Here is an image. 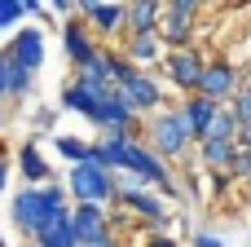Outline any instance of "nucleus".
<instances>
[{"label": "nucleus", "mask_w": 251, "mask_h": 247, "mask_svg": "<svg viewBox=\"0 0 251 247\" xmlns=\"http://www.w3.org/2000/svg\"><path fill=\"white\" fill-rule=\"evenodd\" d=\"M84 247H119V234H101V239H93V243H84Z\"/></svg>", "instance_id": "c85d7f7f"}, {"label": "nucleus", "mask_w": 251, "mask_h": 247, "mask_svg": "<svg viewBox=\"0 0 251 247\" xmlns=\"http://www.w3.org/2000/svg\"><path fill=\"white\" fill-rule=\"evenodd\" d=\"M62 106H66V110H75V115H84V119H93V115H97V97H88L79 84H62Z\"/></svg>", "instance_id": "4be33fe9"}, {"label": "nucleus", "mask_w": 251, "mask_h": 247, "mask_svg": "<svg viewBox=\"0 0 251 247\" xmlns=\"http://www.w3.org/2000/svg\"><path fill=\"white\" fill-rule=\"evenodd\" d=\"M115 190H119V172H110L97 159H84V164L66 168V194H71V203H110Z\"/></svg>", "instance_id": "7ed1b4c3"}, {"label": "nucleus", "mask_w": 251, "mask_h": 247, "mask_svg": "<svg viewBox=\"0 0 251 247\" xmlns=\"http://www.w3.org/2000/svg\"><path fill=\"white\" fill-rule=\"evenodd\" d=\"M128 57H132L137 66L154 62V57H159V31H146V35H128Z\"/></svg>", "instance_id": "412c9836"}, {"label": "nucleus", "mask_w": 251, "mask_h": 247, "mask_svg": "<svg viewBox=\"0 0 251 247\" xmlns=\"http://www.w3.org/2000/svg\"><path fill=\"white\" fill-rule=\"evenodd\" d=\"M0 66H4L9 97H26V93H31V80H35V71H26L22 62H13V53H9V49H0Z\"/></svg>", "instance_id": "f3484780"}, {"label": "nucleus", "mask_w": 251, "mask_h": 247, "mask_svg": "<svg viewBox=\"0 0 251 247\" xmlns=\"http://www.w3.org/2000/svg\"><path fill=\"white\" fill-rule=\"evenodd\" d=\"M146 146H150L159 159L176 164V159L190 155V146H199V137H194V128H190V119H185L181 106H168V110L159 106V110H150V119H146Z\"/></svg>", "instance_id": "f03ea898"}, {"label": "nucleus", "mask_w": 251, "mask_h": 247, "mask_svg": "<svg viewBox=\"0 0 251 247\" xmlns=\"http://www.w3.org/2000/svg\"><path fill=\"white\" fill-rule=\"evenodd\" d=\"M203 53H194V49H168L163 53V75L190 97V93H199V80H203Z\"/></svg>", "instance_id": "0eeeda50"}, {"label": "nucleus", "mask_w": 251, "mask_h": 247, "mask_svg": "<svg viewBox=\"0 0 251 247\" xmlns=\"http://www.w3.org/2000/svg\"><path fill=\"white\" fill-rule=\"evenodd\" d=\"M141 4H163V0H141Z\"/></svg>", "instance_id": "c9c22d12"}, {"label": "nucleus", "mask_w": 251, "mask_h": 247, "mask_svg": "<svg viewBox=\"0 0 251 247\" xmlns=\"http://www.w3.org/2000/svg\"><path fill=\"white\" fill-rule=\"evenodd\" d=\"M71 208V194H66V186H57V181H44V186H22L18 194H13V203H9V217H13V230H22L26 239H35L57 212H66Z\"/></svg>", "instance_id": "f257e3e1"}, {"label": "nucleus", "mask_w": 251, "mask_h": 247, "mask_svg": "<svg viewBox=\"0 0 251 247\" xmlns=\"http://www.w3.org/2000/svg\"><path fill=\"white\" fill-rule=\"evenodd\" d=\"M4 186H9V159H4V150H0V194H4Z\"/></svg>", "instance_id": "2f4dec72"}, {"label": "nucleus", "mask_w": 251, "mask_h": 247, "mask_svg": "<svg viewBox=\"0 0 251 247\" xmlns=\"http://www.w3.org/2000/svg\"><path fill=\"white\" fill-rule=\"evenodd\" d=\"M18 172L26 177V186H44V181H53V172H49V164H44V155H40L35 141H22V146H18Z\"/></svg>", "instance_id": "2eb2a0df"}, {"label": "nucleus", "mask_w": 251, "mask_h": 247, "mask_svg": "<svg viewBox=\"0 0 251 247\" xmlns=\"http://www.w3.org/2000/svg\"><path fill=\"white\" fill-rule=\"evenodd\" d=\"M229 110L238 115V128H243V124H251V84H243V88L229 97Z\"/></svg>", "instance_id": "b1692460"}, {"label": "nucleus", "mask_w": 251, "mask_h": 247, "mask_svg": "<svg viewBox=\"0 0 251 247\" xmlns=\"http://www.w3.org/2000/svg\"><path fill=\"white\" fill-rule=\"evenodd\" d=\"M97 4H101V0H75V13H84V18H88V13H93Z\"/></svg>", "instance_id": "c756f323"}, {"label": "nucleus", "mask_w": 251, "mask_h": 247, "mask_svg": "<svg viewBox=\"0 0 251 247\" xmlns=\"http://www.w3.org/2000/svg\"><path fill=\"white\" fill-rule=\"evenodd\" d=\"M71 221H75L79 243H93V239H101V234H115L106 203H71Z\"/></svg>", "instance_id": "9b49d317"}, {"label": "nucleus", "mask_w": 251, "mask_h": 247, "mask_svg": "<svg viewBox=\"0 0 251 247\" xmlns=\"http://www.w3.org/2000/svg\"><path fill=\"white\" fill-rule=\"evenodd\" d=\"M115 93H119V97H124L137 115H150V110H159V106H163V88H159V84H154L141 66H137L128 80H119V84H115Z\"/></svg>", "instance_id": "6e6552de"}, {"label": "nucleus", "mask_w": 251, "mask_h": 247, "mask_svg": "<svg viewBox=\"0 0 251 247\" xmlns=\"http://www.w3.org/2000/svg\"><path fill=\"white\" fill-rule=\"evenodd\" d=\"M119 4H128V0H119Z\"/></svg>", "instance_id": "ea45409f"}, {"label": "nucleus", "mask_w": 251, "mask_h": 247, "mask_svg": "<svg viewBox=\"0 0 251 247\" xmlns=\"http://www.w3.org/2000/svg\"><path fill=\"white\" fill-rule=\"evenodd\" d=\"M9 97V84H4V66H0V102Z\"/></svg>", "instance_id": "f704fd0d"}, {"label": "nucleus", "mask_w": 251, "mask_h": 247, "mask_svg": "<svg viewBox=\"0 0 251 247\" xmlns=\"http://www.w3.org/2000/svg\"><path fill=\"white\" fill-rule=\"evenodd\" d=\"M238 88H243V80H238V66H234V62H207V66H203V80H199V93H203V97L229 102Z\"/></svg>", "instance_id": "9d476101"}, {"label": "nucleus", "mask_w": 251, "mask_h": 247, "mask_svg": "<svg viewBox=\"0 0 251 247\" xmlns=\"http://www.w3.org/2000/svg\"><path fill=\"white\" fill-rule=\"evenodd\" d=\"M31 243H44V247H84V243H79V234H75L71 208H66V212H57V217H53V221H49Z\"/></svg>", "instance_id": "4468645a"}, {"label": "nucleus", "mask_w": 251, "mask_h": 247, "mask_svg": "<svg viewBox=\"0 0 251 247\" xmlns=\"http://www.w3.org/2000/svg\"><path fill=\"white\" fill-rule=\"evenodd\" d=\"M0 247H9V243H4V234H0Z\"/></svg>", "instance_id": "4c0bfd02"}, {"label": "nucleus", "mask_w": 251, "mask_h": 247, "mask_svg": "<svg viewBox=\"0 0 251 247\" xmlns=\"http://www.w3.org/2000/svg\"><path fill=\"white\" fill-rule=\"evenodd\" d=\"M4 49H9L13 62H22L26 71H40V66H44V31H40V27H22Z\"/></svg>", "instance_id": "f8f14e48"}, {"label": "nucleus", "mask_w": 251, "mask_h": 247, "mask_svg": "<svg viewBox=\"0 0 251 247\" xmlns=\"http://www.w3.org/2000/svg\"><path fill=\"white\" fill-rule=\"evenodd\" d=\"M97 49H101V44H97V35H93L88 18H84V13H66V18H62V53H66L71 71H79Z\"/></svg>", "instance_id": "423d86ee"}, {"label": "nucleus", "mask_w": 251, "mask_h": 247, "mask_svg": "<svg viewBox=\"0 0 251 247\" xmlns=\"http://www.w3.org/2000/svg\"><path fill=\"white\" fill-rule=\"evenodd\" d=\"M207 137H229V141H234V137H238V115H234L229 106H221L216 119L207 124ZM199 141H203V137H199Z\"/></svg>", "instance_id": "5701e85b"}, {"label": "nucleus", "mask_w": 251, "mask_h": 247, "mask_svg": "<svg viewBox=\"0 0 251 247\" xmlns=\"http://www.w3.org/2000/svg\"><path fill=\"white\" fill-rule=\"evenodd\" d=\"M243 181L251 186V150H243Z\"/></svg>", "instance_id": "473e14b6"}, {"label": "nucleus", "mask_w": 251, "mask_h": 247, "mask_svg": "<svg viewBox=\"0 0 251 247\" xmlns=\"http://www.w3.org/2000/svg\"><path fill=\"white\" fill-rule=\"evenodd\" d=\"M124 18H128V4H119V0H101V4L88 13V27H93L97 35H115V31L124 27Z\"/></svg>", "instance_id": "dca6fc26"}, {"label": "nucleus", "mask_w": 251, "mask_h": 247, "mask_svg": "<svg viewBox=\"0 0 251 247\" xmlns=\"http://www.w3.org/2000/svg\"><path fill=\"white\" fill-rule=\"evenodd\" d=\"M71 84H79V88H84L88 97H97V102L115 93V80H106V75H97V71H88V66H79V71L71 75Z\"/></svg>", "instance_id": "6ab92c4d"}, {"label": "nucleus", "mask_w": 251, "mask_h": 247, "mask_svg": "<svg viewBox=\"0 0 251 247\" xmlns=\"http://www.w3.org/2000/svg\"><path fill=\"white\" fill-rule=\"evenodd\" d=\"M124 177H132L137 186H163V181H172V168H168V159H159L146 141H137V146H132V164H128Z\"/></svg>", "instance_id": "1a4fd4ad"}, {"label": "nucleus", "mask_w": 251, "mask_h": 247, "mask_svg": "<svg viewBox=\"0 0 251 247\" xmlns=\"http://www.w3.org/2000/svg\"><path fill=\"white\" fill-rule=\"evenodd\" d=\"M141 247H181V243H176L172 234H150V239H146Z\"/></svg>", "instance_id": "bb28decb"}, {"label": "nucleus", "mask_w": 251, "mask_h": 247, "mask_svg": "<svg viewBox=\"0 0 251 247\" xmlns=\"http://www.w3.org/2000/svg\"><path fill=\"white\" fill-rule=\"evenodd\" d=\"M225 102H216V97H203V93H190L185 102H181V110H185V119H190V128H194V137H207V124L216 119V110H221Z\"/></svg>", "instance_id": "ddd939ff"}, {"label": "nucleus", "mask_w": 251, "mask_h": 247, "mask_svg": "<svg viewBox=\"0 0 251 247\" xmlns=\"http://www.w3.org/2000/svg\"><path fill=\"white\" fill-rule=\"evenodd\" d=\"M31 247H44V243H31Z\"/></svg>", "instance_id": "58836bf2"}, {"label": "nucleus", "mask_w": 251, "mask_h": 247, "mask_svg": "<svg viewBox=\"0 0 251 247\" xmlns=\"http://www.w3.org/2000/svg\"><path fill=\"white\" fill-rule=\"evenodd\" d=\"M199 9H203V0H163L159 4V44L190 49V31H194Z\"/></svg>", "instance_id": "39448f33"}, {"label": "nucleus", "mask_w": 251, "mask_h": 247, "mask_svg": "<svg viewBox=\"0 0 251 247\" xmlns=\"http://www.w3.org/2000/svg\"><path fill=\"white\" fill-rule=\"evenodd\" d=\"M53 124H57V110H49V106H44V110H35V128H44V133H49Z\"/></svg>", "instance_id": "a878e982"}, {"label": "nucleus", "mask_w": 251, "mask_h": 247, "mask_svg": "<svg viewBox=\"0 0 251 247\" xmlns=\"http://www.w3.org/2000/svg\"><path fill=\"white\" fill-rule=\"evenodd\" d=\"M53 150H57L66 164H84L88 150H93V141H84V137H75V133H57V137H53Z\"/></svg>", "instance_id": "aec40b11"}, {"label": "nucleus", "mask_w": 251, "mask_h": 247, "mask_svg": "<svg viewBox=\"0 0 251 247\" xmlns=\"http://www.w3.org/2000/svg\"><path fill=\"white\" fill-rule=\"evenodd\" d=\"M190 247H225V243H221L216 234H194V239H190Z\"/></svg>", "instance_id": "cd10ccee"}, {"label": "nucleus", "mask_w": 251, "mask_h": 247, "mask_svg": "<svg viewBox=\"0 0 251 247\" xmlns=\"http://www.w3.org/2000/svg\"><path fill=\"white\" fill-rule=\"evenodd\" d=\"M49 4H53V9H57L62 18H66V13H75V0H49Z\"/></svg>", "instance_id": "7c9ffc66"}, {"label": "nucleus", "mask_w": 251, "mask_h": 247, "mask_svg": "<svg viewBox=\"0 0 251 247\" xmlns=\"http://www.w3.org/2000/svg\"><path fill=\"white\" fill-rule=\"evenodd\" d=\"M26 18V9H22V0H0V31H9V27H18Z\"/></svg>", "instance_id": "393cba45"}, {"label": "nucleus", "mask_w": 251, "mask_h": 247, "mask_svg": "<svg viewBox=\"0 0 251 247\" xmlns=\"http://www.w3.org/2000/svg\"><path fill=\"white\" fill-rule=\"evenodd\" d=\"M110 203H119L132 221H141L146 230H154V234H163L168 225H172V217H168V208H163V194L154 190V186H137V181H119V190H115V199Z\"/></svg>", "instance_id": "20e7f679"}, {"label": "nucleus", "mask_w": 251, "mask_h": 247, "mask_svg": "<svg viewBox=\"0 0 251 247\" xmlns=\"http://www.w3.org/2000/svg\"><path fill=\"white\" fill-rule=\"evenodd\" d=\"M22 9H26V13H40V9H44V0H22Z\"/></svg>", "instance_id": "72a5a7b5"}, {"label": "nucleus", "mask_w": 251, "mask_h": 247, "mask_svg": "<svg viewBox=\"0 0 251 247\" xmlns=\"http://www.w3.org/2000/svg\"><path fill=\"white\" fill-rule=\"evenodd\" d=\"M0 133H4V110H0Z\"/></svg>", "instance_id": "e433bc0d"}, {"label": "nucleus", "mask_w": 251, "mask_h": 247, "mask_svg": "<svg viewBox=\"0 0 251 247\" xmlns=\"http://www.w3.org/2000/svg\"><path fill=\"white\" fill-rule=\"evenodd\" d=\"M128 35H146V31H159V4H141V0H128V18H124Z\"/></svg>", "instance_id": "a211bd4d"}]
</instances>
